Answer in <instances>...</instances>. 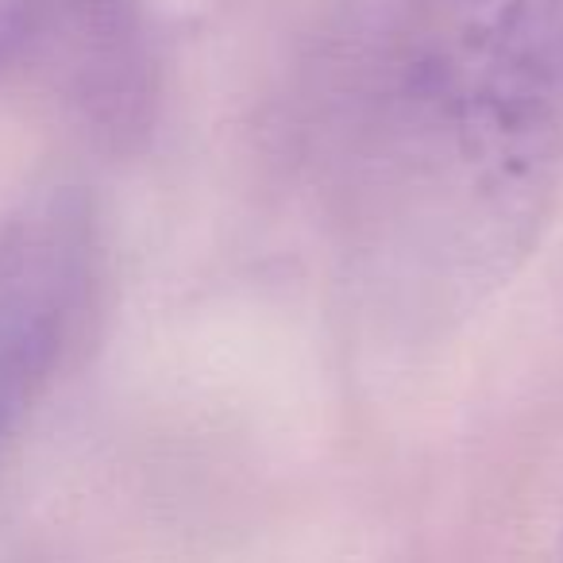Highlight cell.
<instances>
[{
    "mask_svg": "<svg viewBox=\"0 0 563 563\" xmlns=\"http://www.w3.org/2000/svg\"><path fill=\"white\" fill-rule=\"evenodd\" d=\"M93 258V212L70 189L35 197L0 228V455L70 347Z\"/></svg>",
    "mask_w": 563,
    "mask_h": 563,
    "instance_id": "1",
    "label": "cell"
},
{
    "mask_svg": "<svg viewBox=\"0 0 563 563\" xmlns=\"http://www.w3.org/2000/svg\"><path fill=\"white\" fill-rule=\"evenodd\" d=\"M27 9H32V0H0V70L16 66L27 27Z\"/></svg>",
    "mask_w": 563,
    "mask_h": 563,
    "instance_id": "2",
    "label": "cell"
}]
</instances>
